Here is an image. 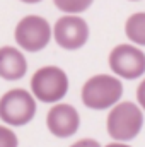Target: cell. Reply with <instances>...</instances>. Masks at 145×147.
I'll list each match as a JSON object with an SVG mask.
<instances>
[{"label": "cell", "mask_w": 145, "mask_h": 147, "mask_svg": "<svg viewBox=\"0 0 145 147\" xmlns=\"http://www.w3.org/2000/svg\"><path fill=\"white\" fill-rule=\"evenodd\" d=\"M108 134L116 142H128L135 139L144 127L142 108L132 101H123L114 105L106 120Z\"/></svg>", "instance_id": "2"}, {"label": "cell", "mask_w": 145, "mask_h": 147, "mask_svg": "<svg viewBox=\"0 0 145 147\" xmlns=\"http://www.w3.org/2000/svg\"><path fill=\"white\" fill-rule=\"evenodd\" d=\"M28 72V60L15 46H0V77L19 80Z\"/></svg>", "instance_id": "9"}, {"label": "cell", "mask_w": 145, "mask_h": 147, "mask_svg": "<svg viewBox=\"0 0 145 147\" xmlns=\"http://www.w3.org/2000/svg\"><path fill=\"white\" fill-rule=\"evenodd\" d=\"M48 130L58 139H68L80 127V115L72 105L56 103L46 115Z\"/></svg>", "instance_id": "8"}, {"label": "cell", "mask_w": 145, "mask_h": 147, "mask_svg": "<svg viewBox=\"0 0 145 147\" xmlns=\"http://www.w3.org/2000/svg\"><path fill=\"white\" fill-rule=\"evenodd\" d=\"M31 92L41 103H58L68 92V77L63 69L46 65L31 77Z\"/></svg>", "instance_id": "3"}, {"label": "cell", "mask_w": 145, "mask_h": 147, "mask_svg": "<svg viewBox=\"0 0 145 147\" xmlns=\"http://www.w3.org/2000/svg\"><path fill=\"white\" fill-rule=\"evenodd\" d=\"M94 0H53V3L56 5L58 10L65 12V14H80L85 12Z\"/></svg>", "instance_id": "11"}, {"label": "cell", "mask_w": 145, "mask_h": 147, "mask_svg": "<svg viewBox=\"0 0 145 147\" xmlns=\"http://www.w3.org/2000/svg\"><path fill=\"white\" fill-rule=\"evenodd\" d=\"M126 38L138 46H145V12L132 14L125 24Z\"/></svg>", "instance_id": "10"}, {"label": "cell", "mask_w": 145, "mask_h": 147, "mask_svg": "<svg viewBox=\"0 0 145 147\" xmlns=\"http://www.w3.org/2000/svg\"><path fill=\"white\" fill-rule=\"evenodd\" d=\"M137 101H138V106L142 110H145V79L137 87Z\"/></svg>", "instance_id": "13"}, {"label": "cell", "mask_w": 145, "mask_h": 147, "mask_svg": "<svg viewBox=\"0 0 145 147\" xmlns=\"http://www.w3.org/2000/svg\"><path fill=\"white\" fill-rule=\"evenodd\" d=\"M15 43L26 51H41L53 36L50 22L41 16H26L15 26Z\"/></svg>", "instance_id": "5"}, {"label": "cell", "mask_w": 145, "mask_h": 147, "mask_svg": "<svg viewBox=\"0 0 145 147\" xmlns=\"http://www.w3.org/2000/svg\"><path fill=\"white\" fill-rule=\"evenodd\" d=\"M53 38L56 45L63 50H79L89 39V26L82 17L67 14L55 22Z\"/></svg>", "instance_id": "7"}, {"label": "cell", "mask_w": 145, "mask_h": 147, "mask_svg": "<svg viewBox=\"0 0 145 147\" xmlns=\"http://www.w3.org/2000/svg\"><path fill=\"white\" fill-rule=\"evenodd\" d=\"M104 147H132V146H128L125 142H111V144H108V146H104Z\"/></svg>", "instance_id": "15"}, {"label": "cell", "mask_w": 145, "mask_h": 147, "mask_svg": "<svg viewBox=\"0 0 145 147\" xmlns=\"http://www.w3.org/2000/svg\"><path fill=\"white\" fill-rule=\"evenodd\" d=\"M82 103L91 110H106L118 105L123 96V84L118 77L97 74L82 86Z\"/></svg>", "instance_id": "1"}, {"label": "cell", "mask_w": 145, "mask_h": 147, "mask_svg": "<svg viewBox=\"0 0 145 147\" xmlns=\"http://www.w3.org/2000/svg\"><path fill=\"white\" fill-rule=\"evenodd\" d=\"M70 147H101V144L96 139H80L75 144H72Z\"/></svg>", "instance_id": "14"}, {"label": "cell", "mask_w": 145, "mask_h": 147, "mask_svg": "<svg viewBox=\"0 0 145 147\" xmlns=\"http://www.w3.org/2000/svg\"><path fill=\"white\" fill-rule=\"evenodd\" d=\"M36 115V98L33 92L15 87L0 98V118L10 127L28 125Z\"/></svg>", "instance_id": "4"}, {"label": "cell", "mask_w": 145, "mask_h": 147, "mask_svg": "<svg viewBox=\"0 0 145 147\" xmlns=\"http://www.w3.org/2000/svg\"><path fill=\"white\" fill-rule=\"evenodd\" d=\"M109 67L118 77L138 79L145 74V53L133 45H118L109 53Z\"/></svg>", "instance_id": "6"}, {"label": "cell", "mask_w": 145, "mask_h": 147, "mask_svg": "<svg viewBox=\"0 0 145 147\" xmlns=\"http://www.w3.org/2000/svg\"><path fill=\"white\" fill-rule=\"evenodd\" d=\"M130 2H138V0H130Z\"/></svg>", "instance_id": "17"}, {"label": "cell", "mask_w": 145, "mask_h": 147, "mask_svg": "<svg viewBox=\"0 0 145 147\" xmlns=\"http://www.w3.org/2000/svg\"><path fill=\"white\" fill-rule=\"evenodd\" d=\"M17 146H19V140H17V135L14 134V130L0 125V147H17Z\"/></svg>", "instance_id": "12"}, {"label": "cell", "mask_w": 145, "mask_h": 147, "mask_svg": "<svg viewBox=\"0 0 145 147\" xmlns=\"http://www.w3.org/2000/svg\"><path fill=\"white\" fill-rule=\"evenodd\" d=\"M22 3H39L41 0H21Z\"/></svg>", "instance_id": "16"}]
</instances>
